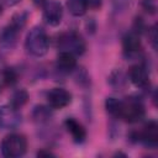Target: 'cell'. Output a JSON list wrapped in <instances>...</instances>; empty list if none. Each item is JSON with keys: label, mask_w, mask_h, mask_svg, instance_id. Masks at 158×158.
Segmentation results:
<instances>
[{"label": "cell", "mask_w": 158, "mask_h": 158, "mask_svg": "<svg viewBox=\"0 0 158 158\" xmlns=\"http://www.w3.org/2000/svg\"><path fill=\"white\" fill-rule=\"evenodd\" d=\"M47 1H48V0H32V2H33L37 7H43Z\"/></svg>", "instance_id": "25"}, {"label": "cell", "mask_w": 158, "mask_h": 158, "mask_svg": "<svg viewBox=\"0 0 158 158\" xmlns=\"http://www.w3.org/2000/svg\"><path fill=\"white\" fill-rule=\"evenodd\" d=\"M143 10H146L149 14H156L157 10V0H142L141 2Z\"/></svg>", "instance_id": "19"}, {"label": "cell", "mask_w": 158, "mask_h": 158, "mask_svg": "<svg viewBox=\"0 0 158 158\" xmlns=\"http://www.w3.org/2000/svg\"><path fill=\"white\" fill-rule=\"evenodd\" d=\"M57 68L62 73H70L77 68V58L74 54L69 52H63L60 51L59 54L57 56L56 60Z\"/></svg>", "instance_id": "13"}, {"label": "cell", "mask_w": 158, "mask_h": 158, "mask_svg": "<svg viewBox=\"0 0 158 158\" xmlns=\"http://www.w3.org/2000/svg\"><path fill=\"white\" fill-rule=\"evenodd\" d=\"M130 1L131 0H112V5L116 11H123L130 5Z\"/></svg>", "instance_id": "20"}, {"label": "cell", "mask_w": 158, "mask_h": 158, "mask_svg": "<svg viewBox=\"0 0 158 158\" xmlns=\"http://www.w3.org/2000/svg\"><path fill=\"white\" fill-rule=\"evenodd\" d=\"M72 101V94L63 88H53L47 93V102L51 109L60 110Z\"/></svg>", "instance_id": "8"}, {"label": "cell", "mask_w": 158, "mask_h": 158, "mask_svg": "<svg viewBox=\"0 0 158 158\" xmlns=\"http://www.w3.org/2000/svg\"><path fill=\"white\" fill-rule=\"evenodd\" d=\"M20 1H21V0H2V2H4L5 5H7V6H15V5H17Z\"/></svg>", "instance_id": "24"}, {"label": "cell", "mask_w": 158, "mask_h": 158, "mask_svg": "<svg viewBox=\"0 0 158 158\" xmlns=\"http://www.w3.org/2000/svg\"><path fill=\"white\" fill-rule=\"evenodd\" d=\"M109 81H110V84H111L115 89L120 90L121 88L125 86V84H126V78H125V75H123V73H122L121 70H115V72L111 73Z\"/></svg>", "instance_id": "18"}, {"label": "cell", "mask_w": 158, "mask_h": 158, "mask_svg": "<svg viewBox=\"0 0 158 158\" xmlns=\"http://www.w3.org/2000/svg\"><path fill=\"white\" fill-rule=\"evenodd\" d=\"M0 94H1V89H0Z\"/></svg>", "instance_id": "27"}, {"label": "cell", "mask_w": 158, "mask_h": 158, "mask_svg": "<svg viewBox=\"0 0 158 158\" xmlns=\"http://www.w3.org/2000/svg\"><path fill=\"white\" fill-rule=\"evenodd\" d=\"M43 9V19L51 26H58L63 19V6L57 0H48Z\"/></svg>", "instance_id": "9"}, {"label": "cell", "mask_w": 158, "mask_h": 158, "mask_svg": "<svg viewBox=\"0 0 158 158\" xmlns=\"http://www.w3.org/2000/svg\"><path fill=\"white\" fill-rule=\"evenodd\" d=\"M22 122L20 110L10 104L0 106V130H15Z\"/></svg>", "instance_id": "6"}, {"label": "cell", "mask_w": 158, "mask_h": 158, "mask_svg": "<svg viewBox=\"0 0 158 158\" xmlns=\"http://www.w3.org/2000/svg\"><path fill=\"white\" fill-rule=\"evenodd\" d=\"M88 1V6L91 9H99L102 4V0H86Z\"/></svg>", "instance_id": "22"}, {"label": "cell", "mask_w": 158, "mask_h": 158, "mask_svg": "<svg viewBox=\"0 0 158 158\" xmlns=\"http://www.w3.org/2000/svg\"><path fill=\"white\" fill-rule=\"evenodd\" d=\"M1 75H2V81H4V84L7 85V86H14V85L17 83V80H19V74H17V72H16L14 68H11V67L4 68Z\"/></svg>", "instance_id": "17"}, {"label": "cell", "mask_w": 158, "mask_h": 158, "mask_svg": "<svg viewBox=\"0 0 158 158\" xmlns=\"http://www.w3.org/2000/svg\"><path fill=\"white\" fill-rule=\"evenodd\" d=\"M27 21V12H19L12 16L10 23H7L0 32V47L2 49H12L19 40V36Z\"/></svg>", "instance_id": "1"}, {"label": "cell", "mask_w": 158, "mask_h": 158, "mask_svg": "<svg viewBox=\"0 0 158 158\" xmlns=\"http://www.w3.org/2000/svg\"><path fill=\"white\" fill-rule=\"evenodd\" d=\"M128 78L137 88L147 89L149 86V74L147 68L141 63H137L128 69Z\"/></svg>", "instance_id": "11"}, {"label": "cell", "mask_w": 158, "mask_h": 158, "mask_svg": "<svg viewBox=\"0 0 158 158\" xmlns=\"http://www.w3.org/2000/svg\"><path fill=\"white\" fill-rule=\"evenodd\" d=\"M2 5H4V2H2V0H0V14L2 12Z\"/></svg>", "instance_id": "26"}, {"label": "cell", "mask_w": 158, "mask_h": 158, "mask_svg": "<svg viewBox=\"0 0 158 158\" xmlns=\"http://www.w3.org/2000/svg\"><path fill=\"white\" fill-rule=\"evenodd\" d=\"M28 100V93L25 89H19L16 91H14V94L10 98V105L16 107V109H21Z\"/></svg>", "instance_id": "16"}, {"label": "cell", "mask_w": 158, "mask_h": 158, "mask_svg": "<svg viewBox=\"0 0 158 158\" xmlns=\"http://www.w3.org/2000/svg\"><path fill=\"white\" fill-rule=\"evenodd\" d=\"M135 141L143 143L148 148H156L158 144V125L156 121H148L143 128L135 133Z\"/></svg>", "instance_id": "7"}, {"label": "cell", "mask_w": 158, "mask_h": 158, "mask_svg": "<svg viewBox=\"0 0 158 158\" xmlns=\"http://www.w3.org/2000/svg\"><path fill=\"white\" fill-rule=\"evenodd\" d=\"M64 126H65L67 131L70 133V136H72V138H73L74 142L81 143V142L85 141V138H86V131H85L84 126L79 121H77L73 117H69V118H67L64 121Z\"/></svg>", "instance_id": "12"}, {"label": "cell", "mask_w": 158, "mask_h": 158, "mask_svg": "<svg viewBox=\"0 0 158 158\" xmlns=\"http://www.w3.org/2000/svg\"><path fill=\"white\" fill-rule=\"evenodd\" d=\"M32 117L38 123H43V122L49 121V118L52 117L49 106H43V105L35 106V109L32 111Z\"/></svg>", "instance_id": "15"}, {"label": "cell", "mask_w": 158, "mask_h": 158, "mask_svg": "<svg viewBox=\"0 0 158 158\" xmlns=\"http://www.w3.org/2000/svg\"><path fill=\"white\" fill-rule=\"evenodd\" d=\"M122 51L126 58H135L137 57L142 51L141 40L137 32L132 31L130 33H126L122 38Z\"/></svg>", "instance_id": "10"}, {"label": "cell", "mask_w": 158, "mask_h": 158, "mask_svg": "<svg viewBox=\"0 0 158 158\" xmlns=\"http://www.w3.org/2000/svg\"><path fill=\"white\" fill-rule=\"evenodd\" d=\"M58 48L63 52H69L74 56L77 54H83L85 52L86 44L83 37L75 32V31H67L59 35L58 37Z\"/></svg>", "instance_id": "5"}, {"label": "cell", "mask_w": 158, "mask_h": 158, "mask_svg": "<svg viewBox=\"0 0 158 158\" xmlns=\"http://www.w3.org/2000/svg\"><path fill=\"white\" fill-rule=\"evenodd\" d=\"M25 46H26L27 52L32 54L33 57H42L48 52L49 38L42 27L35 26L27 33Z\"/></svg>", "instance_id": "3"}, {"label": "cell", "mask_w": 158, "mask_h": 158, "mask_svg": "<svg viewBox=\"0 0 158 158\" xmlns=\"http://www.w3.org/2000/svg\"><path fill=\"white\" fill-rule=\"evenodd\" d=\"M37 156H38V157H49V156L53 157L54 154H53L51 151H44V149H42V151H40V152L37 153Z\"/></svg>", "instance_id": "23"}, {"label": "cell", "mask_w": 158, "mask_h": 158, "mask_svg": "<svg viewBox=\"0 0 158 158\" xmlns=\"http://www.w3.org/2000/svg\"><path fill=\"white\" fill-rule=\"evenodd\" d=\"M148 38L151 40V43H152L153 48H156V42H157V31H156V26H153V27L149 30Z\"/></svg>", "instance_id": "21"}, {"label": "cell", "mask_w": 158, "mask_h": 158, "mask_svg": "<svg viewBox=\"0 0 158 158\" xmlns=\"http://www.w3.org/2000/svg\"><path fill=\"white\" fill-rule=\"evenodd\" d=\"M88 1L86 0H67V9L70 15L75 17H80L88 11Z\"/></svg>", "instance_id": "14"}, {"label": "cell", "mask_w": 158, "mask_h": 158, "mask_svg": "<svg viewBox=\"0 0 158 158\" xmlns=\"http://www.w3.org/2000/svg\"><path fill=\"white\" fill-rule=\"evenodd\" d=\"M144 105L138 98H125L123 100H118V107L116 118H120L128 123L138 122L144 116Z\"/></svg>", "instance_id": "2"}, {"label": "cell", "mask_w": 158, "mask_h": 158, "mask_svg": "<svg viewBox=\"0 0 158 158\" xmlns=\"http://www.w3.org/2000/svg\"><path fill=\"white\" fill-rule=\"evenodd\" d=\"M1 154L6 158H19L27 151V139L23 135L10 133L4 137L0 144Z\"/></svg>", "instance_id": "4"}]
</instances>
